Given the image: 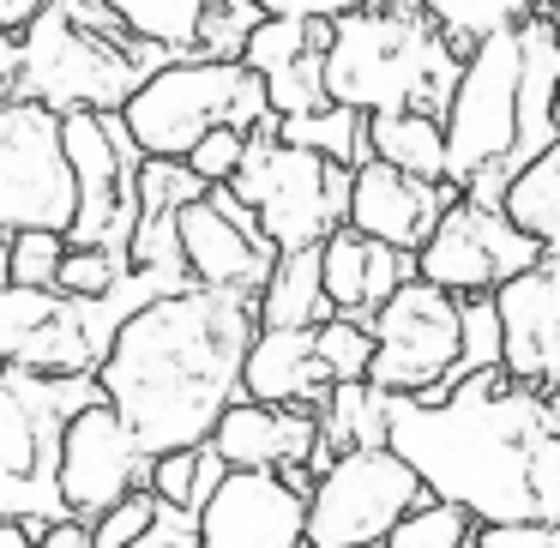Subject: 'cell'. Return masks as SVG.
<instances>
[{
  "instance_id": "6da1fadb",
  "label": "cell",
  "mask_w": 560,
  "mask_h": 548,
  "mask_svg": "<svg viewBox=\"0 0 560 548\" xmlns=\"http://www.w3.org/2000/svg\"><path fill=\"white\" fill-rule=\"evenodd\" d=\"M386 446L476 524H560V404L506 368L452 380L440 398H398Z\"/></svg>"
},
{
  "instance_id": "ee69618b",
  "label": "cell",
  "mask_w": 560,
  "mask_h": 548,
  "mask_svg": "<svg viewBox=\"0 0 560 548\" xmlns=\"http://www.w3.org/2000/svg\"><path fill=\"white\" fill-rule=\"evenodd\" d=\"M13 278V235H0V283Z\"/></svg>"
},
{
  "instance_id": "74e56055",
  "label": "cell",
  "mask_w": 560,
  "mask_h": 548,
  "mask_svg": "<svg viewBox=\"0 0 560 548\" xmlns=\"http://www.w3.org/2000/svg\"><path fill=\"white\" fill-rule=\"evenodd\" d=\"M145 548H199V512L163 500L158 524H151V536H145Z\"/></svg>"
},
{
  "instance_id": "603a6c76",
  "label": "cell",
  "mask_w": 560,
  "mask_h": 548,
  "mask_svg": "<svg viewBox=\"0 0 560 548\" xmlns=\"http://www.w3.org/2000/svg\"><path fill=\"white\" fill-rule=\"evenodd\" d=\"M338 314L326 295V242L319 247H278L266 290H259V326H326Z\"/></svg>"
},
{
  "instance_id": "ab89813d",
  "label": "cell",
  "mask_w": 560,
  "mask_h": 548,
  "mask_svg": "<svg viewBox=\"0 0 560 548\" xmlns=\"http://www.w3.org/2000/svg\"><path fill=\"white\" fill-rule=\"evenodd\" d=\"M19 85H25V49L13 31H0V97H19Z\"/></svg>"
},
{
  "instance_id": "ba28073f",
  "label": "cell",
  "mask_w": 560,
  "mask_h": 548,
  "mask_svg": "<svg viewBox=\"0 0 560 548\" xmlns=\"http://www.w3.org/2000/svg\"><path fill=\"white\" fill-rule=\"evenodd\" d=\"M235 194L259 211V230L278 247H319L331 230L350 223V187L355 170L350 163H331L307 145H290L271 127H259L247 139L242 175H235Z\"/></svg>"
},
{
  "instance_id": "f546056e",
  "label": "cell",
  "mask_w": 560,
  "mask_h": 548,
  "mask_svg": "<svg viewBox=\"0 0 560 548\" xmlns=\"http://www.w3.org/2000/svg\"><path fill=\"white\" fill-rule=\"evenodd\" d=\"M470 543H476V518L464 506H452V500H434V494L386 536V548H470Z\"/></svg>"
},
{
  "instance_id": "d4e9b609",
  "label": "cell",
  "mask_w": 560,
  "mask_h": 548,
  "mask_svg": "<svg viewBox=\"0 0 560 548\" xmlns=\"http://www.w3.org/2000/svg\"><path fill=\"white\" fill-rule=\"evenodd\" d=\"M368 145H374L380 163H398L422 182H446V115L428 109L368 115Z\"/></svg>"
},
{
  "instance_id": "e575fe53",
  "label": "cell",
  "mask_w": 560,
  "mask_h": 548,
  "mask_svg": "<svg viewBox=\"0 0 560 548\" xmlns=\"http://www.w3.org/2000/svg\"><path fill=\"white\" fill-rule=\"evenodd\" d=\"M158 506H163L158 488H133V494H127L121 506H109L97 524H91L97 548H145L151 524H158Z\"/></svg>"
},
{
  "instance_id": "83f0119b",
  "label": "cell",
  "mask_w": 560,
  "mask_h": 548,
  "mask_svg": "<svg viewBox=\"0 0 560 548\" xmlns=\"http://www.w3.org/2000/svg\"><path fill=\"white\" fill-rule=\"evenodd\" d=\"M506 211L548 247V254H560V133H555V145L506 187Z\"/></svg>"
},
{
  "instance_id": "f1b7e54d",
  "label": "cell",
  "mask_w": 560,
  "mask_h": 548,
  "mask_svg": "<svg viewBox=\"0 0 560 548\" xmlns=\"http://www.w3.org/2000/svg\"><path fill=\"white\" fill-rule=\"evenodd\" d=\"M223 476H230V458H223L211 440H206V446L163 452V458L151 464V488H158L163 500H175V506H194V512L223 488Z\"/></svg>"
},
{
  "instance_id": "8d00e7d4",
  "label": "cell",
  "mask_w": 560,
  "mask_h": 548,
  "mask_svg": "<svg viewBox=\"0 0 560 548\" xmlns=\"http://www.w3.org/2000/svg\"><path fill=\"white\" fill-rule=\"evenodd\" d=\"M476 548H560V524L548 518H518V524H482Z\"/></svg>"
},
{
  "instance_id": "b9f144b4",
  "label": "cell",
  "mask_w": 560,
  "mask_h": 548,
  "mask_svg": "<svg viewBox=\"0 0 560 548\" xmlns=\"http://www.w3.org/2000/svg\"><path fill=\"white\" fill-rule=\"evenodd\" d=\"M43 7H49V0H0V31H13V37H19Z\"/></svg>"
},
{
  "instance_id": "1f68e13d",
  "label": "cell",
  "mask_w": 560,
  "mask_h": 548,
  "mask_svg": "<svg viewBox=\"0 0 560 548\" xmlns=\"http://www.w3.org/2000/svg\"><path fill=\"white\" fill-rule=\"evenodd\" d=\"M319 338V362H326L331 386H343V380H368L374 374V326L368 319H350V314H331L326 326L314 331Z\"/></svg>"
},
{
  "instance_id": "d6a6232c",
  "label": "cell",
  "mask_w": 560,
  "mask_h": 548,
  "mask_svg": "<svg viewBox=\"0 0 560 548\" xmlns=\"http://www.w3.org/2000/svg\"><path fill=\"white\" fill-rule=\"evenodd\" d=\"M67 230H19L13 235V283L31 290H61V266H67Z\"/></svg>"
},
{
  "instance_id": "7402d4cb",
  "label": "cell",
  "mask_w": 560,
  "mask_h": 548,
  "mask_svg": "<svg viewBox=\"0 0 560 548\" xmlns=\"http://www.w3.org/2000/svg\"><path fill=\"white\" fill-rule=\"evenodd\" d=\"M319 326H259L254 350H247V398L259 404H326L331 374L319 362Z\"/></svg>"
},
{
  "instance_id": "d590c367",
  "label": "cell",
  "mask_w": 560,
  "mask_h": 548,
  "mask_svg": "<svg viewBox=\"0 0 560 548\" xmlns=\"http://www.w3.org/2000/svg\"><path fill=\"white\" fill-rule=\"evenodd\" d=\"M247 139H254L247 127H211V133L187 151V170H194L206 187L235 182V175H242V158H247Z\"/></svg>"
},
{
  "instance_id": "2e32d148",
  "label": "cell",
  "mask_w": 560,
  "mask_h": 548,
  "mask_svg": "<svg viewBox=\"0 0 560 548\" xmlns=\"http://www.w3.org/2000/svg\"><path fill=\"white\" fill-rule=\"evenodd\" d=\"M127 19V31L158 49L182 55H211V61H242L254 25L266 19L259 0H109Z\"/></svg>"
},
{
  "instance_id": "7c38bea8",
  "label": "cell",
  "mask_w": 560,
  "mask_h": 548,
  "mask_svg": "<svg viewBox=\"0 0 560 548\" xmlns=\"http://www.w3.org/2000/svg\"><path fill=\"white\" fill-rule=\"evenodd\" d=\"M542 254L548 247L506 206H488V199L464 194L440 218V230L428 235V247L416 254V271L452 295H488L500 283H512L518 271H530Z\"/></svg>"
},
{
  "instance_id": "836d02e7",
  "label": "cell",
  "mask_w": 560,
  "mask_h": 548,
  "mask_svg": "<svg viewBox=\"0 0 560 548\" xmlns=\"http://www.w3.org/2000/svg\"><path fill=\"white\" fill-rule=\"evenodd\" d=\"M127 259L109 254V247H67V266H61V290L79 295V302H103V295L121 290L127 278Z\"/></svg>"
},
{
  "instance_id": "ffe728a7",
  "label": "cell",
  "mask_w": 560,
  "mask_h": 548,
  "mask_svg": "<svg viewBox=\"0 0 560 548\" xmlns=\"http://www.w3.org/2000/svg\"><path fill=\"white\" fill-rule=\"evenodd\" d=\"M182 254H187L194 283H206V290H242V295H259L271 266H278V242L242 230L206 194L182 206Z\"/></svg>"
},
{
  "instance_id": "e0dca14e",
  "label": "cell",
  "mask_w": 560,
  "mask_h": 548,
  "mask_svg": "<svg viewBox=\"0 0 560 548\" xmlns=\"http://www.w3.org/2000/svg\"><path fill=\"white\" fill-rule=\"evenodd\" d=\"M326 43H331V19H278L266 13L247 37L242 61L266 79L271 91V115H314L331 103L326 91Z\"/></svg>"
},
{
  "instance_id": "60d3db41",
  "label": "cell",
  "mask_w": 560,
  "mask_h": 548,
  "mask_svg": "<svg viewBox=\"0 0 560 548\" xmlns=\"http://www.w3.org/2000/svg\"><path fill=\"white\" fill-rule=\"evenodd\" d=\"M43 548H97V536H91L85 518H55L43 524Z\"/></svg>"
},
{
  "instance_id": "30bf717a",
  "label": "cell",
  "mask_w": 560,
  "mask_h": 548,
  "mask_svg": "<svg viewBox=\"0 0 560 548\" xmlns=\"http://www.w3.org/2000/svg\"><path fill=\"white\" fill-rule=\"evenodd\" d=\"M79 175L67 163L61 115L37 97H0V235L73 230Z\"/></svg>"
},
{
  "instance_id": "9a60e30c",
  "label": "cell",
  "mask_w": 560,
  "mask_h": 548,
  "mask_svg": "<svg viewBox=\"0 0 560 548\" xmlns=\"http://www.w3.org/2000/svg\"><path fill=\"white\" fill-rule=\"evenodd\" d=\"M464 199L458 182H422V175L398 170V163H355V187H350V223L362 235L386 247H404V254H422L428 235L440 230L452 206Z\"/></svg>"
},
{
  "instance_id": "f35d334b",
  "label": "cell",
  "mask_w": 560,
  "mask_h": 548,
  "mask_svg": "<svg viewBox=\"0 0 560 548\" xmlns=\"http://www.w3.org/2000/svg\"><path fill=\"white\" fill-rule=\"evenodd\" d=\"M266 13H278V19H343V13H355L362 0H259Z\"/></svg>"
},
{
  "instance_id": "52a82bcc",
  "label": "cell",
  "mask_w": 560,
  "mask_h": 548,
  "mask_svg": "<svg viewBox=\"0 0 560 548\" xmlns=\"http://www.w3.org/2000/svg\"><path fill=\"white\" fill-rule=\"evenodd\" d=\"M271 91L247 61H211V55H182L158 67L133 103L121 109V127L145 158H182L211 133V127H271Z\"/></svg>"
},
{
  "instance_id": "8992f818",
  "label": "cell",
  "mask_w": 560,
  "mask_h": 548,
  "mask_svg": "<svg viewBox=\"0 0 560 548\" xmlns=\"http://www.w3.org/2000/svg\"><path fill=\"white\" fill-rule=\"evenodd\" d=\"M91 398H103L97 374L49 380L0 368V518H31L37 530L73 518L61 500V434Z\"/></svg>"
},
{
  "instance_id": "9c48e42d",
  "label": "cell",
  "mask_w": 560,
  "mask_h": 548,
  "mask_svg": "<svg viewBox=\"0 0 560 548\" xmlns=\"http://www.w3.org/2000/svg\"><path fill=\"white\" fill-rule=\"evenodd\" d=\"M428 500L416 464L392 446L338 452L326 470H314L307 494V543L314 548H386V536Z\"/></svg>"
},
{
  "instance_id": "277c9868",
  "label": "cell",
  "mask_w": 560,
  "mask_h": 548,
  "mask_svg": "<svg viewBox=\"0 0 560 548\" xmlns=\"http://www.w3.org/2000/svg\"><path fill=\"white\" fill-rule=\"evenodd\" d=\"M464 55L416 0H362L355 13L331 19L326 91L362 115L428 109L446 115L458 91Z\"/></svg>"
},
{
  "instance_id": "ac0fdd59",
  "label": "cell",
  "mask_w": 560,
  "mask_h": 548,
  "mask_svg": "<svg viewBox=\"0 0 560 548\" xmlns=\"http://www.w3.org/2000/svg\"><path fill=\"white\" fill-rule=\"evenodd\" d=\"M211 446L230 458V470H307L326 446L314 404H259L235 398L223 410Z\"/></svg>"
},
{
  "instance_id": "5b68a950",
  "label": "cell",
  "mask_w": 560,
  "mask_h": 548,
  "mask_svg": "<svg viewBox=\"0 0 560 548\" xmlns=\"http://www.w3.org/2000/svg\"><path fill=\"white\" fill-rule=\"evenodd\" d=\"M19 49H25L19 97H37L55 115H121L133 91L175 61L170 49L133 37L109 0H49L19 31Z\"/></svg>"
},
{
  "instance_id": "7a4b0ae2",
  "label": "cell",
  "mask_w": 560,
  "mask_h": 548,
  "mask_svg": "<svg viewBox=\"0 0 560 548\" xmlns=\"http://www.w3.org/2000/svg\"><path fill=\"white\" fill-rule=\"evenodd\" d=\"M259 331V295L242 290H163L121 319L97 386L127 416L151 458L206 446L223 410L247 398V350Z\"/></svg>"
},
{
  "instance_id": "4dcf8cb0",
  "label": "cell",
  "mask_w": 560,
  "mask_h": 548,
  "mask_svg": "<svg viewBox=\"0 0 560 548\" xmlns=\"http://www.w3.org/2000/svg\"><path fill=\"white\" fill-rule=\"evenodd\" d=\"M482 368H506V326H500V302H494V290L488 295H464V355H458V374L452 380H464V374H482ZM446 380V386H452ZM440 386V392H446ZM434 392V398H440Z\"/></svg>"
},
{
  "instance_id": "cb8c5ba5",
  "label": "cell",
  "mask_w": 560,
  "mask_h": 548,
  "mask_svg": "<svg viewBox=\"0 0 560 548\" xmlns=\"http://www.w3.org/2000/svg\"><path fill=\"white\" fill-rule=\"evenodd\" d=\"M392 392H380L374 380H343V386L326 392L319 404V428H326V446H319L314 470H326L338 452H355V446H386L392 440Z\"/></svg>"
},
{
  "instance_id": "5bb4252c",
  "label": "cell",
  "mask_w": 560,
  "mask_h": 548,
  "mask_svg": "<svg viewBox=\"0 0 560 548\" xmlns=\"http://www.w3.org/2000/svg\"><path fill=\"white\" fill-rule=\"evenodd\" d=\"M199 548H314L307 488H295L283 470H230L199 506Z\"/></svg>"
},
{
  "instance_id": "7bdbcfd3",
  "label": "cell",
  "mask_w": 560,
  "mask_h": 548,
  "mask_svg": "<svg viewBox=\"0 0 560 548\" xmlns=\"http://www.w3.org/2000/svg\"><path fill=\"white\" fill-rule=\"evenodd\" d=\"M0 548H43V530L31 518H0Z\"/></svg>"
},
{
  "instance_id": "f6af8a7d",
  "label": "cell",
  "mask_w": 560,
  "mask_h": 548,
  "mask_svg": "<svg viewBox=\"0 0 560 548\" xmlns=\"http://www.w3.org/2000/svg\"><path fill=\"white\" fill-rule=\"evenodd\" d=\"M542 19H548V25L560 31V0H548V13H542Z\"/></svg>"
},
{
  "instance_id": "4fadbf2b",
  "label": "cell",
  "mask_w": 560,
  "mask_h": 548,
  "mask_svg": "<svg viewBox=\"0 0 560 548\" xmlns=\"http://www.w3.org/2000/svg\"><path fill=\"white\" fill-rule=\"evenodd\" d=\"M151 452L109 398H91L61 434V500L73 518L97 524L133 488H151Z\"/></svg>"
},
{
  "instance_id": "484cf974",
  "label": "cell",
  "mask_w": 560,
  "mask_h": 548,
  "mask_svg": "<svg viewBox=\"0 0 560 548\" xmlns=\"http://www.w3.org/2000/svg\"><path fill=\"white\" fill-rule=\"evenodd\" d=\"M271 133L290 139V145L319 151V158H331V163H350V170L374 158V145H368V115L350 109V103H326V109H314V115L271 121Z\"/></svg>"
},
{
  "instance_id": "4316f807",
  "label": "cell",
  "mask_w": 560,
  "mask_h": 548,
  "mask_svg": "<svg viewBox=\"0 0 560 548\" xmlns=\"http://www.w3.org/2000/svg\"><path fill=\"white\" fill-rule=\"evenodd\" d=\"M440 31H446L458 49H476L482 37H500V31H518L530 19L548 13V0H416Z\"/></svg>"
},
{
  "instance_id": "44dd1931",
  "label": "cell",
  "mask_w": 560,
  "mask_h": 548,
  "mask_svg": "<svg viewBox=\"0 0 560 548\" xmlns=\"http://www.w3.org/2000/svg\"><path fill=\"white\" fill-rule=\"evenodd\" d=\"M416 278V254L404 247H386L374 235H362L355 223L326 235V295L338 314L350 319H374L404 283Z\"/></svg>"
},
{
  "instance_id": "3957f363",
  "label": "cell",
  "mask_w": 560,
  "mask_h": 548,
  "mask_svg": "<svg viewBox=\"0 0 560 548\" xmlns=\"http://www.w3.org/2000/svg\"><path fill=\"white\" fill-rule=\"evenodd\" d=\"M560 133V31L530 19L518 31L482 37L464 55L446 109V182L470 199L506 206V187Z\"/></svg>"
},
{
  "instance_id": "8fae6325",
  "label": "cell",
  "mask_w": 560,
  "mask_h": 548,
  "mask_svg": "<svg viewBox=\"0 0 560 548\" xmlns=\"http://www.w3.org/2000/svg\"><path fill=\"white\" fill-rule=\"evenodd\" d=\"M374 386L392 398H434L464 355V295L440 290L416 271L374 319Z\"/></svg>"
},
{
  "instance_id": "d6986e66",
  "label": "cell",
  "mask_w": 560,
  "mask_h": 548,
  "mask_svg": "<svg viewBox=\"0 0 560 548\" xmlns=\"http://www.w3.org/2000/svg\"><path fill=\"white\" fill-rule=\"evenodd\" d=\"M506 326V374L530 386H560V254H542L530 271L494 290Z\"/></svg>"
}]
</instances>
